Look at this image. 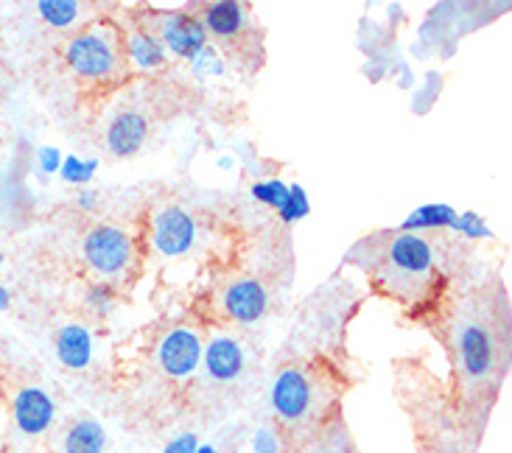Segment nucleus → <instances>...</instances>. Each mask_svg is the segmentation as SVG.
<instances>
[{"instance_id":"1","label":"nucleus","mask_w":512,"mask_h":453,"mask_svg":"<svg viewBox=\"0 0 512 453\" xmlns=\"http://www.w3.org/2000/svg\"><path fill=\"white\" fill-rule=\"evenodd\" d=\"M437 280L434 247L423 235L395 233L378 263V283L401 302L420 300Z\"/></svg>"},{"instance_id":"2","label":"nucleus","mask_w":512,"mask_h":453,"mask_svg":"<svg viewBox=\"0 0 512 453\" xmlns=\"http://www.w3.org/2000/svg\"><path fill=\"white\" fill-rule=\"evenodd\" d=\"M68 68L87 82H112L126 70V51L121 28L110 20H98L82 28L65 45Z\"/></svg>"},{"instance_id":"3","label":"nucleus","mask_w":512,"mask_h":453,"mask_svg":"<svg viewBox=\"0 0 512 453\" xmlns=\"http://www.w3.org/2000/svg\"><path fill=\"white\" fill-rule=\"evenodd\" d=\"M325 392H328L325 372L294 364V367H283L275 375L269 386V406L283 426L297 428L322 417Z\"/></svg>"},{"instance_id":"4","label":"nucleus","mask_w":512,"mask_h":453,"mask_svg":"<svg viewBox=\"0 0 512 453\" xmlns=\"http://www.w3.org/2000/svg\"><path fill=\"white\" fill-rule=\"evenodd\" d=\"M454 358L465 384L479 386L496 370V342L479 316H462L454 325Z\"/></svg>"},{"instance_id":"5","label":"nucleus","mask_w":512,"mask_h":453,"mask_svg":"<svg viewBox=\"0 0 512 453\" xmlns=\"http://www.w3.org/2000/svg\"><path fill=\"white\" fill-rule=\"evenodd\" d=\"M82 252L87 266L96 272V275L107 277H124L132 263H135V241L132 235L121 230V227H112V224H98L90 233L84 235Z\"/></svg>"},{"instance_id":"6","label":"nucleus","mask_w":512,"mask_h":453,"mask_svg":"<svg viewBox=\"0 0 512 453\" xmlns=\"http://www.w3.org/2000/svg\"><path fill=\"white\" fill-rule=\"evenodd\" d=\"M152 247L163 258H180L188 255L196 244V219L177 205L157 210L152 219Z\"/></svg>"},{"instance_id":"7","label":"nucleus","mask_w":512,"mask_h":453,"mask_svg":"<svg viewBox=\"0 0 512 453\" xmlns=\"http://www.w3.org/2000/svg\"><path fill=\"white\" fill-rule=\"evenodd\" d=\"M202 347L205 344L194 328L182 325L168 330L157 344V364L168 378H191L202 364Z\"/></svg>"},{"instance_id":"8","label":"nucleus","mask_w":512,"mask_h":453,"mask_svg":"<svg viewBox=\"0 0 512 453\" xmlns=\"http://www.w3.org/2000/svg\"><path fill=\"white\" fill-rule=\"evenodd\" d=\"M54 420L56 403L42 386H23V389L14 392L12 423L17 428V434H23L28 440H37V437L51 431Z\"/></svg>"},{"instance_id":"9","label":"nucleus","mask_w":512,"mask_h":453,"mask_svg":"<svg viewBox=\"0 0 512 453\" xmlns=\"http://www.w3.org/2000/svg\"><path fill=\"white\" fill-rule=\"evenodd\" d=\"M157 40L163 42V48L171 54L182 56L188 62H194L196 56L208 48V31L202 26V20L188 12H168L160 17V31Z\"/></svg>"},{"instance_id":"10","label":"nucleus","mask_w":512,"mask_h":453,"mask_svg":"<svg viewBox=\"0 0 512 453\" xmlns=\"http://www.w3.org/2000/svg\"><path fill=\"white\" fill-rule=\"evenodd\" d=\"M222 311L241 325L261 322L269 311V291L255 277H238L222 291Z\"/></svg>"},{"instance_id":"11","label":"nucleus","mask_w":512,"mask_h":453,"mask_svg":"<svg viewBox=\"0 0 512 453\" xmlns=\"http://www.w3.org/2000/svg\"><path fill=\"white\" fill-rule=\"evenodd\" d=\"M202 364L208 370L210 381L219 384H230L238 381L241 372L247 367V356L244 347L233 336H213L205 347H202Z\"/></svg>"},{"instance_id":"12","label":"nucleus","mask_w":512,"mask_h":453,"mask_svg":"<svg viewBox=\"0 0 512 453\" xmlns=\"http://www.w3.org/2000/svg\"><path fill=\"white\" fill-rule=\"evenodd\" d=\"M149 138V121L138 110H124L115 115V121L107 129V149L115 157H132L143 149Z\"/></svg>"},{"instance_id":"13","label":"nucleus","mask_w":512,"mask_h":453,"mask_svg":"<svg viewBox=\"0 0 512 453\" xmlns=\"http://www.w3.org/2000/svg\"><path fill=\"white\" fill-rule=\"evenodd\" d=\"M56 358L62 367L79 372L90 367L93 361V336L90 330L79 325V322H70L65 328H59L56 333Z\"/></svg>"},{"instance_id":"14","label":"nucleus","mask_w":512,"mask_h":453,"mask_svg":"<svg viewBox=\"0 0 512 453\" xmlns=\"http://www.w3.org/2000/svg\"><path fill=\"white\" fill-rule=\"evenodd\" d=\"M199 20L208 31V37L213 34L219 40H233L247 26V9L236 0H219V3L205 6V14Z\"/></svg>"},{"instance_id":"15","label":"nucleus","mask_w":512,"mask_h":453,"mask_svg":"<svg viewBox=\"0 0 512 453\" xmlns=\"http://www.w3.org/2000/svg\"><path fill=\"white\" fill-rule=\"evenodd\" d=\"M124 51L126 59L132 62V68L146 70V73H149V70H160L168 59V51L163 48V42L157 40V34L143 31V28H132V31L126 34Z\"/></svg>"},{"instance_id":"16","label":"nucleus","mask_w":512,"mask_h":453,"mask_svg":"<svg viewBox=\"0 0 512 453\" xmlns=\"http://www.w3.org/2000/svg\"><path fill=\"white\" fill-rule=\"evenodd\" d=\"M459 210L443 202H431V205H420L412 210L406 219L401 221L398 233H423V230H454Z\"/></svg>"},{"instance_id":"17","label":"nucleus","mask_w":512,"mask_h":453,"mask_svg":"<svg viewBox=\"0 0 512 453\" xmlns=\"http://www.w3.org/2000/svg\"><path fill=\"white\" fill-rule=\"evenodd\" d=\"M62 453H107V428L93 417L76 420L62 437Z\"/></svg>"},{"instance_id":"18","label":"nucleus","mask_w":512,"mask_h":453,"mask_svg":"<svg viewBox=\"0 0 512 453\" xmlns=\"http://www.w3.org/2000/svg\"><path fill=\"white\" fill-rule=\"evenodd\" d=\"M308 453H356V445L350 440V431L345 428V423L336 417L333 423L322 426L319 437L311 442Z\"/></svg>"},{"instance_id":"19","label":"nucleus","mask_w":512,"mask_h":453,"mask_svg":"<svg viewBox=\"0 0 512 453\" xmlns=\"http://www.w3.org/2000/svg\"><path fill=\"white\" fill-rule=\"evenodd\" d=\"M37 14H40L48 26L68 28L79 20L82 6H79L76 0H40V3H37Z\"/></svg>"},{"instance_id":"20","label":"nucleus","mask_w":512,"mask_h":453,"mask_svg":"<svg viewBox=\"0 0 512 453\" xmlns=\"http://www.w3.org/2000/svg\"><path fill=\"white\" fill-rule=\"evenodd\" d=\"M98 171V160H82L76 154H68L62 157V165H59V179L65 185H76V188H87Z\"/></svg>"},{"instance_id":"21","label":"nucleus","mask_w":512,"mask_h":453,"mask_svg":"<svg viewBox=\"0 0 512 453\" xmlns=\"http://www.w3.org/2000/svg\"><path fill=\"white\" fill-rule=\"evenodd\" d=\"M308 213H311V202H308V193H305L303 185H289V196L277 210L280 221L294 224V221H303Z\"/></svg>"},{"instance_id":"22","label":"nucleus","mask_w":512,"mask_h":453,"mask_svg":"<svg viewBox=\"0 0 512 453\" xmlns=\"http://www.w3.org/2000/svg\"><path fill=\"white\" fill-rule=\"evenodd\" d=\"M250 193L255 202L272 207V210H280V205H283L286 196H289V185L280 182V179H266V182H255L250 188Z\"/></svg>"},{"instance_id":"23","label":"nucleus","mask_w":512,"mask_h":453,"mask_svg":"<svg viewBox=\"0 0 512 453\" xmlns=\"http://www.w3.org/2000/svg\"><path fill=\"white\" fill-rule=\"evenodd\" d=\"M84 305L98 316H107L115 305V291L110 283H93L90 289L84 291Z\"/></svg>"},{"instance_id":"24","label":"nucleus","mask_w":512,"mask_h":453,"mask_svg":"<svg viewBox=\"0 0 512 453\" xmlns=\"http://www.w3.org/2000/svg\"><path fill=\"white\" fill-rule=\"evenodd\" d=\"M454 233L465 235V238H471V241H482V238H493V230L487 227L485 219L479 216V213H459L457 224H454Z\"/></svg>"},{"instance_id":"25","label":"nucleus","mask_w":512,"mask_h":453,"mask_svg":"<svg viewBox=\"0 0 512 453\" xmlns=\"http://www.w3.org/2000/svg\"><path fill=\"white\" fill-rule=\"evenodd\" d=\"M194 73H196V79H213V76H222L224 73V62H222V56L216 54L213 48H205L202 54L196 56L194 62Z\"/></svg>"},{"instance_id":"26","label":"nucleus","mask_w":512,"mask_h":453,"mask_svg":"<svg viewBox=\"0 0 512 453\" xmlns=\"http://www.w3.org/2000/svg\"><path fill=\"white\" fill-rule=\"evenodd\" d=\"M283 451V442L275 428L263 426L252 434V453H280Z\"/></svg>"},{"instance_id":"27","label":"nucleus","mask_w":512,"mask_h":453,"mask_svg":"<svg viewBox=\"0 0 512 453\" xmlns=\"http://www.w3.org/2000/svg\"><path fill=\"white\" fill-rule=\"evenodd\" d=\"M37 165H40L42 177H54V174H59V165H62V151L56 146H42L37 151Z\"/></svg>"},{"instance_id":"28","label":"nucleus","mask_w":512,"mask_h":453,"mask_svg":"<svg viewBox=\"0 0 512 453\" xmlns=\"http://www.w3.org/2000/svg\"><path fill=\"white\" fill-rule=\"evenodd\" d=\"M196 448H199V437L194 431H185V434H177L174 440H168L163 453H196Z\"/></svg>"},{"instance_id":"29","label":"nucleus","mask_w":512,"mask_h":453,"mask_svg":"<svg viewBox=\"0 0 512 453\" xmlns=\"http://www.w3.org/2000/svg\"><path fill=\"white\" fill-rule=\"evenodd\" d=\"M76 205H79V210L93 213V210L98 207V193L90 191V188H82V191H79V196H76Z\"/></svg>"},{"instance_id":"30","label":"nucleus","mask_w":512,"mask_h":453,"mask_svg":"<svg viewBox=\"0 0 512 453\" xmlns=\"http://www.w3.org/2000/svg\"><path fill=\"white\" fill-rule=\"evenodd\" d=\"M9 305H12V294H9L6 286H0V311H6Z\"/></svg>"},{"instance_id":"31","label":"nucleus","mask_w":512,"mask_h":453,"mask_svg":"<svg viewBox=\"0 0 512 453\" xmlns=\"http://www.w3.org/2000/svg\"><path fill=\"white\" fill-rule=\"evenodd\" d=\"M196 453H219V448H216V445H208V442H199Z\"/></svg>"},{"instance_id":"32","label":"nucleus","mask_w":512,"mask_h":453,"mask_svg":"<svg viewBox=\"0 0 512 453\" xmlns=\"http://www.w3.org/2000/svg\"><path fill=\"white\" fill-rule=\"evenodd\" d=\"M219 165H222V168H230V165H233V160H230V157H222V160H219Z\"/></svg>"},{"instance_id":"33","label":"nucleus","mask_w":512,"mask_h":453,"mask_svg":"<svg viewBox=\"0 0 512 453\" xmlns=\"http://www.w3.org/2000/svg\"><path fill=\"white\" fill-rule=\"evenodd\" d=\"M0 266H3V252H0Z\"/></svg>"}]
</instances>
